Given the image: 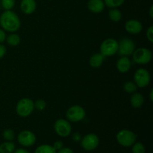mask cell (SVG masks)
Wrapping results in <instances>:
<instances>
[{"mask_svg":"<svg viewBox=\"0 0 153 153\" xmlns=\"http://www.w3.org/2000/svg\"><path fill=\"white\" fill-rule=\"evenodd\" d=\"M15 144L12 141H6L0 144V153H13Z\"/></svg>","mask_w":153,"mask_h":153,"instance_id":"18","label":"cell"},{"mask_svg":"<svg viewBox=\"0 0 153 153\" xmlns=\"http://www.w3.org/2000/svg\"><path fill=\"white\" fill-rule=\"evenodd\" d=\"M17 140L19 143L25 147L33 146L36 142V136L32 131L28 130L22 131L17 136Z\"/></svg>","mask_w":153,"mask_h":153,"instance_id":"11","label":"cell"},{"mask_svg":"<svg viewBox=\"0 0 153 153\" xmlns=\"http://www.w3.org/2000/svg\"><path fill=\"white\" fill-rule=\"evenodd\" d=\"M133 61L138 64H146L152 60V52L146 48H138L134 49L132 54Z\"/></svg>","mask_w":153,"mask_h":153,"instance_id":"5","label":"cell"},{"mask_svg":"<svg viewBox=\"0 0 153 153\" xmlns=\"http://www.w3.org/2000/svg\"><path fill=\"white\" fill-rule=\"evenodd\" d=\"M0 4L5 10H10L14 7L15 0H1Z\"/></svg>","mask_w":153,"mask_h":153,"instance_id":"25","label":"cell"},{"mask_svg":"<svg viewBox=\"0 0 153 153\" xmlns=\"http://www.w3.org/2000/svg\"><path fill=\"white\" fill-rule=\"evenodd\" d=\"M37 8L35 0H22L20 3V9L25 14H31Z\"/></svg>","mask_w":153,"mask_h":153,"instance_id":"13","label":"cell"},{"mask_svg":"<svg viewBox=\"0 0 153 153\" xmlns=\"http://www.w3.org/2000/svg\"><path fill=\"white\" fill-rule=\"evenodd\" d=\"M135 49V45L131 39L125 37L120 40L118 43V51L120 56L128 57L131 55Z\"/></svg>","mask_w":153,"mask_h":153,"instance_id":"7","label":"cell"},{"mask_svg":"<svg viewBox=\"0 0 153 153\" xmlns=\"http://www.w3.org/2000/svg\"><path fill=\"white\" fill-rule=\"evenodd\" d=\"M125 28L131 34H138L143 29L142 23L137 19H129L125 24Z\"/></svg>","mask_w":153,"mask_h":153,"instance_id":"12","label":"cell"},{"mask_svg":"<svg viewBox=\"0 0 153 153\" xmlns=\"http://www.w3.org/2000/svg\"><path fill=\"white\" fill-rule=\"evenodd\" d=\"M105 58V57L103 55H102L101 53L94 54V55H93L90 58V66L93 67V68H99V67L102 65Z\"/></svg>","mask_w":153,"mask_h":153,"instance_id":"16","label":"cell"},{"mask_svg":"<svg viewBox=\"0 0 153 153\" xmlns=\"http://www.w3.org/2000/svg\"><path fill=\"white\" fill-rule=\"evenodd\" d=\"M131 63L128 57L122 56L117 62V68L121 73H126L131 68Z\"/></svg>","mask_w":153,"mask_h":153,"instance_id":"14","label":"cell"},{"mask_svg":"<svg viewBox=\"0 0 153 153\" xmlns=\"http://www.w3.org/2000/svg\"><path fill=\"white\" fill-rule=\"evenodd\" d=\"M86 115L85 109L80 105H73L67 111L66 117L70 122L77 123L83 120Z\"/></svg>","mask_w":153,"mask_h":153,"instance_id":"6","label":"cell"},{"mask_svg":"<svg viewBox=\"0 0 153 153\" xmlns=\"http://www.w3.org/2000/svg\"><path fill=\"white\" fill-rule=\"evenodd\" d=\"M116 138L120 145L124 147H129L135 143L137 135L130 130L123 129L117 134Z\"/></svg>","mask_w":153,"mask_h":153,"instance_id":"3","label":"cell"},{"mask_svg":"<svg viewBox=\"0 0 153 153\" xmlns=\"http://www.w3.org/2000/svg\"><path fill=\"white\" fill-rule=\"evenodd\" d=\"M6 39V34L2 28H0V43H2Z\"/></svg>","mask_w":153,"mask_h":153,"instance_id":"33","label":"cell"},{"mask_svg":"<svg viewBox=\"0 0 153 153\" xmlns=\"http://www.w3.org/2000/svg\"><path fill=\"white\" fill-rule=\"evenodd\" d=\"M149 16H150L151 18L153 17V6L152 5L149 8Z\"/></svg>","mask_w":153,"mask_h":153,"instance_id":"35","label":"cell"},{"mask_svg":"<svg viewBox=\"0 0 153 153\" xmlns=\"http://www.w3.org/2000/svg\"><path fill=\"white\" fill-rule=\"evenodd\" d=\"M34 153H57V151L50 145L43 144L35 149Z\"/></svg>","mask_w":153,"mask_h":153,"instance_id":"21","label":"cell"},{"mask_svg":"<svg viewBox=\"0 0 153 153\" xmlns=\"http://www.w3.org/2000/svg\"><path fill=\"white\" fill-rule=\"evenodd\" d=\"M123 88L124 91L126 93H128V94H133L137 89V87L135 85V83L133 82H129V81L125 82Z\"/></svg>","mask_w":153,"mask_h":153,"instance_id":"23","label":"cell"},{"mask_svg":"<svg viewBox=\"0 0 153 153\" xmlns=\"http://www.w3.org/2000/svg\"><path fill=\"white\" fill-rule=\"evenodd\" d=\"M57 153H74L70 148L69 147H62L61 149L58 151Z\"/></svg>","mask_w":153,"mask_h":153,"instance_id":"32","label":"cell"},{"mask_svg":"<svg viewBox=\"0 0 153 153\" xmlns=\"http://www.w3.org/2000/svg\"><path fill=\"white\" fill-rule=\"evenodd\" d=\"M146 37L150 43H153V26L151 25L146 31Z\"/></svg>","mask_w":153,"mask_h":153,"instance_id":"28","label":"cell"},{"mask_svg":"<svg viewBox=\"0 0 153 153\" xmlns=\"http://www.w3.org/2000/svg\"><path fill=\"white\" fill-rule=\"evenodd\" d=\"M0 25L4 31L14 33L20 28L21 22L14 12L11 10H5L0 16Z\"/></svg>","mask_w":153,"mask_h":153,"instance_id":"1","label":"cell"},{"mask_svg":"<svg viewBox=\"0 0 153 153\" xmlns=\"http://www.w3.org/2000/svg\"><path fill=\"white\" fill-rule=\"evenodd\" d=\"M105 5L110 8H117L125 2V0H103Z\"/></svg>","mask_w":153,"mask_h":153,"instance_id":"22","label":"cell"},{"mask_svg":"<svg viewBox=\"0 0 153 153\" xmlns=\"http://www.w3.org/2000/svg\"><path fill=\"white\" fill-rule=\"evenodd\" d=\"M100 144V139L95 134H88L81 140V145L86 151H93L98 147Z\"/></svg>","mask_w":153,"mask_h":153,"instance_id":"9","label":"cell"},{"mask_svg":"<svg viewBox=\"0 0 153 153\" xmlns=\"http://www.w3.org/2000/svg\"><path fill=\"white\" fill-rule=\"evenodd\" d=\"M143 102H144V98L141 94L135 92L133 93L131 98H130V103L133 108H139L143 105Z\"/></svg>","mask_w":153,"mask_h":153,"instance_id":"17","label":"cell"},{"mask_svg":"<svg viewBox=\"0 0 153 153\" xmlns=\"http://www.w3.org/2000/svg\"><path fill=\"white\" fill-rule=\"evenodd\" d=\"M7 43L10 46H16L20 43V37L15 33H11L6 37Z\"/></svg>","mask_w":153,"mask_h":153,"instance_id":"19","label":"cell"},{"mask_svg":"<svg viewBox=\"0 0 153 153\" xmlns=\"http://www.w3.org/2000/svg\"><path fill=\"white\" fill-rule=\"evenodd\" d=\"M34 108L37 109V111H43L46 107V102L43 100H36L35 102H34Z\"/></svg>","mask_w":153,"mask_h":153,"instance_id":"27","label":"cell"},{"mask_svg":"<svg viewBox=\"0 0 153 153\" xmlns=\"http://www.w3.org/2000/svg\"><path fill=\"white\" fill-rule=\"evenodd\" d=\"M13 153H30L29 152H28L27 150L24 149H17L16 150H14V152Z\"/></svg>","mask_w":153,"mask_h":153,"instance_id":"34","label":"cell"},{"mask_svg":"<svg viewBox=\"0 0 153 153\" xmlns=\"http://www.w3.org/2000/svg\"><path fill=\"white\" fill-rule=\"evenodd\" d=\"M54 128L58 135L62 137H67L71 134L72 126L68 120L59 119L55 121Z\"/></svg>","mask_w":153,"mask_h":153,"instance_id":"10","label":"cell"},{"mask_svg":"<svg viewBox=\"0 0 153 153\" xmlns=\"http://www.w3.org/2000/svg\"><path fill=\"white\" fill-rule=\"evenodd\" d=\"M0 7H1V4H0Z\"/></svg>","mask_w":153,"mask_h":153,"instance_id":"37","label":"cell"},{"mask_svg":"<svg viewBox=\"0 0 153 153\" xmlns=\"http://www.w3.org/2000/svg\"><path fill=\"white\" fill-rule=\"evenodd\" d=\"M149 99H150V101H153V90L152 89L150 91V93H149Z\"/></svg>","mask_w":153,"mask_h":153,"instance_id":"36","label":"cell"},{"mask_svg":"<svg viewBox=\"0 0 153 153\" xmlns=\"http://www.w3.org/2000/svg\"><path fill=\"white\" fill-rule=\"evenodd\" d=\"M6 51L7 49H6L5 46L0 43V59H1L5 55Z\"/></svg>","mask_w":153,"mask_h":153,"instance_id":"30","label":"cell"},{"mask_svg":"<svg viewBox=\"0 0 153 153\" xmlns=\"http://www.w3.org/2000/svg\"><path fill=\"white\" fill-rule=\"evenodd\" d=\"M132 146V153H145V147L143 143H134Z\"/></svg>","mask_w":153,"mask_h":153,"instance_id":"26","label":"cell"},{"mask_svg":"<svg viewBox=\"0 0 153 153\" xmlns=\"http://www.w3.org/2000/svg\"><path fill=\"white\" fill-rule=\"evenodd\" d=\"M105 3L103 0H90L88 3V7L90 11L94 13H100L105 8Z\"/></svg>","mask_w":153,"mask_h":153,"instance_id":"15","label":"cell"},{"mask_svg":"<svg viewBox=\"0 0 153 153\" xmlns=\"http://www.w3.org/2000/svg\"><path fill=\"white\" fill-rule=\"evenodd\" d=\"M52 146H53V148L55 150L58 151L59 149H61V148L64 147V143H63V142L61 141V140H57V141L55 142V143H54V145Z\"/></svg>","mask_w":153,"mask_h":153,"instance_id":"29","label":"cell"},{"mask_svg":"<svg viewBox=\"0 0 153 153\" xmlns=\"http://www.w3.org/2000/svg\"><path fill=\"white\" fill-rule=\"evenodd\" d=\"M2 136L7 141H13L15 138V133L10 128H7L2 132Z\"/></svg>","mask_w":153,"mask_h":153,"instance_id":"24","label":"cell"},{"mask_svg":"<svg viewBox=\"0 0 153 153\" xmlns=\"http://www.w3.org/2000/svg\"><path fill=\"white\" fill-rule=\"evenodd\" d=\"M34 102L29 98L21 99L16 106V112L21 117H27L34 111Z\"/></svg>","mask_w":153,"mask_h":153,"instance_id":"2","label":"cell"},{"mask_svg":"<svg viewBox=\"0 0 153 153\" xmlns=\"http://www.w3.org/2000/svg\"><path fill=\"white\" fill-rule=\"evenodd\" d=\"M82 135H81L80 133L76 132L74 133L73 135V140L76 142H80L81 140H82Z\"/></svg>","mask_w":153,"mask_h":153,"instance_id":"31","label":"cell"},{"mask_svg":"<svg viewBox=\"0 0 153 153\" xmlns=\"http://www.w3.org/2000/svg\"><path fill=\"white\" fill-rule=\"evenodd\" d=\"M150 73L144 68L138 69L134 74V81L137 88H143L149 85L150 82Z\"/></svg>","mask_w":153,"mask_h":153,"instance_id":"8","label":"cell"},{"mask_svg":"<svg viewBox=\"0 0 153 153\" xmlns=\"http://www.w3.org/2000/svg\"><path fill=\"white\" fill-rule=\"evenodd\" d=\"M118 51V42L114 38H108L103 40L100 46V52L105 57L113 56Z\"/></svg>","mask_w":153,"mask_h":153,"instance_id":"4","label":"cell"},{"mask_svg":"<svg viewBox=\"0 0 153 153\" xmlns=\"http://www.w3.org/2000/svg\"><path fill=\"white\" fill-rule=\"evenodd\" d=\"M109 19L114 22H118L122 19V13L117 8H111L108 12Z\"/></svg>","mask_w":153,"mask_h":153,"instance_id":"20","label":"cell"}]
</instances>
